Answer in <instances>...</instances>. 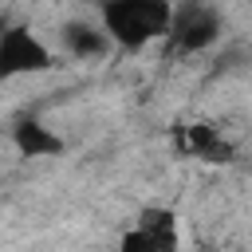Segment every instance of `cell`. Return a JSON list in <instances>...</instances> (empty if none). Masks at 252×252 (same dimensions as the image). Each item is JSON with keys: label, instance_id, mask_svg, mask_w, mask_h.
Returning <instances> with one entry per match:
<instances>
[{"label": "cell", "instance_id": "obj_1", "mask_svg": "<svg viewBox=\"0 0 252 252\" xmlns=\"http://www.w3.org/2000/svg\"><path fill=\"white\" fill-rule=\"evenodd\" d=\"M173 20V0H102L98 28L106 32L110 47L142 51L154 39H165Z\"/></svg>", "mask_w": 252, "mask_h": 252}, {"label": "cell", "instance_id": "obj_2", "mask_svg": "<svg viewBox=\"0 0 252 252\" xmlns=\"http://www.w3.org/2000/svg\"><path fill=\"white\" fill-rule=\"evenodd\" d=\"M55 67L51 47L28 28V24H8L0 32V79H20V75H43Z\"/></svg>", "mask_w": 252, "mask_h": 252}, {"label": "cell", "instance_id": "obj_3", "mask_svg": "<svg viewBox=\"0 0 252 252\" xmlns=\"http://www.w3.org/2000/svg\"><path fill=\"white\" fill-rule=\"evenodd\" d=\"M169 47L177 55H197L205 47H213L220 39V12L213 4H189V8H173V20H169V32H165Z\"/></svg>", "mask_w": 252, "mask_h": 252}, {"label": "cell", "instance_id": "obj_4", "mask_svg": "<svg viewBox=\"0 0 252 252\" xmlns=\"http://www.w3.org/2000/svg\"><path fill=\"white\" fill-rule=\"evenodd\" d=\"M118 252H181V228L177 217L161 205H150L138 213V220L122 232Z\"/></svg>", "mask_w": 252, "mask_h": 252}, {"label": "cell", "instance_id": "obj_5", "mask_svg": "<svg viewBox=\"0 0 252 252\" xmlns=\"http://www.w3.org/2000/svg\"><path fill=\"white\" fill-rule=\"evenodd\" d=\"M177 154L185 158H201V161H232V142L220 134V126L213 122H185L173 130Z\"/></svg>", "mask_w": 252, "mask_h": 252}, {"label": "cell", "instance_id": "obj_6", "mask_svg": "<svg viewBox=\"0 0 252 252\" xmlns=\"http://www.w3.org/2000/svg\"><path fill=\"white\" fill-rule=\"evenodd\" d=\"M12 146L24 154V158H51V154H63V138L39 122V118H20L12 126Z\"/></svg>", "mask_w": 252, "mask_h": 252}, {"label": "cell", "instance_id": "obj_7", "mask_svg": "<svg viewBox=\"0 0 252 252\" xmlns=\"http://www.w3.org/2000/svg\"><path fill=\"white\" fill-rule=\"evenodd\" d=\"M63 47L75 59H106L110 39L94 20H75V24H63Z\"/></svg>", "mask_w": 252, "mask_h": 252}, {"label": "cell", "instance_id": "obj_8", "mask_svg": "<svg viewBox=\"0 0 252 252\" xmlns=\"http://www.w3.org/2000/svg\"><path fill=\"white\" fill-rule=\"evenodd\" d=\"M0 118H4V106H0Z\"/></svg>", "mask_w": 252, "mask_h": 252}]
</instances>
